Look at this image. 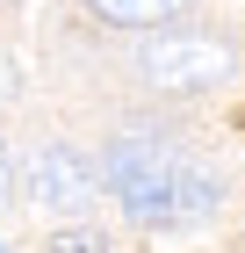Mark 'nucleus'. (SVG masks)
<instances>
[{"instance_id":"obj_1","label":"nucleus","mask_w":245,"mask_h":253,"mask_svg":"<svg viewBox=\"0 0 245 253\" xmlns=\"http://www.w3.org/2000/svg\"><path fill=\"white\" fill-rule=\"evenodd\" d=\"M101 181L115 188L123 217L137 232H188L224 210V174H209L202 159L159 137H115L101 152Z\"/></svg>"},{"instance_id":"obj_2","label":"nucleus","mask_w":245,"mask_h":253,"mask_svg":"<svg viewBox=\"0 0 245 253\" xmlns=\"http://www.w3.org/2000/svg\"><path fill=\"white\" fill-rule=\"evenodd\" d=\"M231 73V43L209 29H151L137 43V80L159 94H209Z\"/></svg>"},{"instance_id":"obj_3","label":"nucleus","mask_w":245,"mask_h":253,"mask_svg":"<svg viewBox=\"0 0 245 253\" xmlns=\"http://www.w3.org/2000/svg\"><path fill=\"white\" fill-rule=\"evenodd\" d=\"M29 188H36L43 210H65V217H72V210H87V203H94L101 174H94V159L72 152V145H43L36 167H29Z\"/></svg>"},{"instance_id":"obj_4","label":"nucleus","mask_w":245,"mask_h":253,"mask_svg":"<svg viewBox=\"0 0 245 253\" xmlns=\"http://www.w3.org/2000/svg\"><path fill=\"white\" fill-rule=\"evenodd\" d=\"M87 7H94V22H108V29H173L195 0H87Z\"/></svg>"},{"instance_id":"obj_5","label":"nucleus","mask_w":245,"mask_h":253,"mask_svg":"<svg viewBox=\"0 0 245 253\" xmlns=\"http://www.w3.org/2000/svg\"><path fill=\"white\" fill-rule=\"evenodd\" d=\"M51 253H115L101 232H87V224H65V232H51Z\"/></svg>"},{"instance_id":"obj_6","label":"nucleus","mask_w":245,"mask_h":253,"mask_svg":"<svg viewBox=\"0 0 245 253\" xmlns=\"http://www.w3.org/2000/svg\"><path fill=\"white\" fill-rule=\"evenodd\" d=\"M15 203V159H7V145H0V210Z\"/></svg>"}]
</instances>
